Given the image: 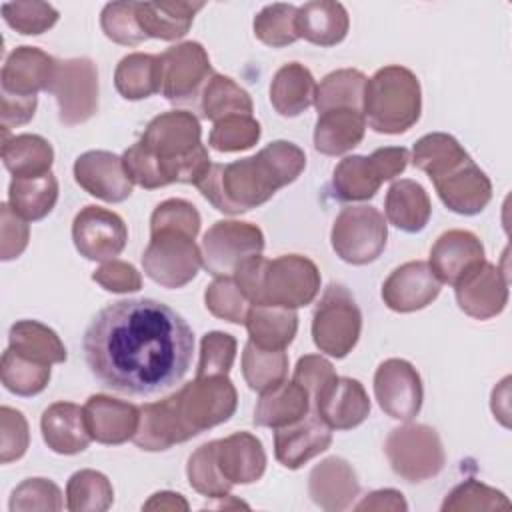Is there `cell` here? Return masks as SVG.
Masks as SVG:
<instances>
[{
    "label": "cell",
    "instance_id": "obj_48",
    "mask_svg": "<svg viewBox=\"0 0 512 512\" xmlns=\"http://www.w3.org/2000/svg\"><path fill=\"white\" fill-rule=\"evenodd\" d=\"M296 12L292 4H268L254 18V36L272 48H284L298 40Z\"/></svg>",
    "mask_w": 512,
    "mask_h": 512
},
{
    "label": "cell",
    "instance_id": "obj_30",
    "mask_svg": "<svg viewBox=\"0 0 512 512\" xmlns=\"http://www.w3.org/2000/svg\"><path fill=\"white\" fill-rule=\"evenodd\" d=\"M366 132L360 110L334 108L318 114L314 126V148L326 156H340L356 148Z\"/></svg>",
    "mask_w": 512,
    "mask_h": 512
},
{
    "label": "cell",
    "instance_id": "obj_49",
    "mask_svg": "<svg viewBox=\"0 0 512 512\" xmlns=\"http://www.w3.org/2000/svg\"><path fill=\"white\" fill-rule=\"evenodd\" d=\"M204 302L210 314L232 324H244L252 308L234 276H218L214 282H210L204 292Z\"/></svg>",
    "mask_w": 512,
    "mask_h": 512
},
{
    "label": "cell",
    "instance_id": "obj_15",
    "mask_svg": "<svg viewBox=\"0 0 512 512\" xmlns=\"http://www.w3.org/2000/svg\"><path fill=\"white\" fill-rule=\"evenodd\" d=\"M374 396L390 418L410 422L418 416L424 398L418 370L402 358L384 360L374 374Z\"/></svg>",
    "mask_w": 512,
    "mask_h": 512
},
{
    "label": "cell",
    "instance_id": "obj_11",
    "mask_svg": "<svg viewBox=\"0 0 512 512\" xmlns=\"http://www.w3.org/2000/svg\"><path fill=\"white\" fill-rule=\"evenodd\" d=\"M264 234L256 224L218 220L202 238V266L212 276H232L246 260L260 256Z\"/></svg>",
    "mask_w": 512,
    "mask_h": 512
},
{
    "label": "cell",
    "instance_id": "obj_13",
    "mask_svg": "<svg viewBox=\"0 0 512 512\" xmlns=\"http://www.w3.org/2000/svg\"><path fill=\"white\" fill-rule=\"evenodd\" d=\"M214 76L208 52L198 42H182L160 54V92L172 104H188Z\"/></svg>",
    "mask_w": 512,
    "mask_h": 512
},
{
    "label": "cell",
    "instance_id": "obj_22",
    "mask_svg": "<svg viewBox=\"0 0 512 512\" xmlns=\"http://www.w3.org/2000/svg\"><path fill=\"white\" fill-rule=\"evenodd\" d=\"M86 428L100 444H124L134 438L140 422V408L104 394H94L82 406Z\"/></svg>",
    "mask_w": 512,
    "mask_h": 512
},
{
    "label": "cell",
    "instance_id": "obj_40",
    "mask_svg": "<svg viewBox=\"0 0 512 512\" xmlns=\"http://www.w3.org/2000/svg\"><path fill=\"white\" fill-rule=\"evenodd\" d=\"M114 86L126 100H142L160 92V56L144 52L124 56L116 66Z\"/></svg>",
    "mask_w": 512,
    "mask_h": 512
},
{
    "label": "cell",
    "instance_id": "obj_16",
    "mask_svg": "<svg viewBox=\"0 0 512 512\" xmlns=\"http://www.w3.org/2000/svg\"><path fill=\"white\" fill-rule=\"evenodd\" d=\"M316 416L332 430H350L370 414V398L364 386L346 376H332L312 396Z\"/></svg>",
    "mask_w": 512,
    "mask_h": 512
},
{
    "label": "cell",
    "instance_id": "obj_36",
    "mask_svg": "<svg viewBox=\"0 0 512 512\" xmlns=\"http://www.w3.org/2000/svg\"><path fill=\"white\" fill-rule=\"evenodd\" d=\"M8 348L38 364H60L66 360V348L60 336L38 320H18L10 326Z\"/></svg>",
    "mask_w": 512,
    "mask_h": 512
},
{
    "label": "cell",
    "instance_id": "obj_5",
    "mask_svg": "<svg viewBox=\"0 0 512 512\" xmlns=\"http://www.w3.org/2000/svg\"><path fill=\"white\" fill-rule=\"evenodd\" d=\"M422 110L416 74L404 66H384L366 80L362 114L378 134H402L412 128Z\"/></svg>",
    "mask_w": 512,
    "mask_h": 512
},
{
    "label": "cell",
    "instance_id": "obj_33",
    "mask_svg": "<svg viewBox=\"0 0 512 512\" xmlns=\"http://www.w3.org/2000/svg\"><path fill=\"white\" fill-rule=\"evenodd\" d=\"M204 2H136V18L148 38H182Z\"/></svg>",
    "mask_w": 512,
    "mask_h": 512
},
{
    "label": "cell",
    "instance_id": "obj_10",
    "mask_svg": "<svg viewBox=\"0 0 512 512\" xmlns=\"http://www.w3.org/2000/svg\"><path fill=\"white\" fill-rule=\"evenodd\" d=\"M202 266V254L194 238L184 232H150V244L142 254V268L150 280L164 288H182L192 282Z\"/></svg>",
    "mask_w": 512,
    "mask_h": 512
},
{
    "label": "cell",
    "instance_id": "obj_18",
    "mask_svg": "<svg viewBox=\"0 0 512 512\" xmlns=\"http://www.w3.org/2000/svg\"><path fill=\"white\" fill-rule=\"evenodd\" d=\"M76 182L104 202H124L132 194V178L124 168V160L106 150H88L74 162Z\"/></svg>",
    "mask_w": 512,
    "mask_h": 512
},
{
    "label": "cell",
    "instance_id": "obj_32",
    "mask_svg": "<svg viewBox=\"0 0 512 512\" xmlns=\"http://www.w3.org/2000/svg\"><path fill=\"white\" fill-rule=\"evenodd\" d=\"M316 82L312 72L300 62H288L276 70L270 82V102L284 118H294L314 104Z\"/></svg>",
    "mask_w": 512,
    "mask_h": 512
},
{
    "label": "cell",
    "instance_id": "obj_17",
    "mask_svg": "<svg viewBox=\"0 0 512 512\" xmlns=\"http://www.w3.org/2000/svg\"><path fill=\"white\" fill-rule=\"evenodd\" d=\"M432 184L444 206L462 216L482 212L492 198V184L488 176L470 156L434 178Z\"/></svg>",
    "mask_w": 512,
    "mask_h": 512
},
{
    "label": "cell",
    "instance_id": "obj_45",
    "mask_svg": "<svg viewBox=\"0 0 512 512\" xmlns=\"http://www.w3.org/2000/svg\"><path fill=\"white\" fill-rule=\"evenodd\" d=\"M114 502L110 480L96 470H78L66 484V508L70 512H104Z\"/></svg>",
    "mask_w": 512,
    "mask_h": 512
},
{
    "label": "cell",
    "instance_id": "obj_31",
    "mask_svg": "<svg viewBox=\"0 0 512 512\" xmlns=\"http://www.w3.org/2000/svg\"><path fill=\"white\" fill-rule=\"evenodd\" d=\"M310 394L298 382H282L262 392L254 408V424L264 428H284L302 420L310 412Z\"/></svg>",
    "mask_w": 512,
    "mask_h": 512
},
{
    "label": "cell",
    "instance_id": "obj_55",
    "mask_svg": "<svg viewBox=\"0 0 512 512\" xmlns=\"http://www.w3.org/2000/svg\"><path fill=\"white\" fill-rule=\"evenodd\" d=\"M236 358V338L226 332H208L200 342L196 376H228Z\"/></svg>",
    "mask_w": 512,
    "mask_h": 512
},
{
    "label": "cell",
    "instance_id": "obj_29",
    "mask_svg": "<svg viewBox=\"0 0 512 512\" xmlns=\"http://www.w3.org/2000/svg\"><path fill=\"white\" fill-rule=\"evenodd\" d=\"M350 18L340 2L314 0L296 12V34L316 46H334L348 34Z\"/></svg>",
    "mask_w": 512,
    "mask_h": 512
},
{
    "label": "cell",
    "instance_id": "obj_1",
    "mask_svg": "<svg viewBox=\"0 0 512 512\" xmlns=\"http://www.w3.org/2000/svg\"><path fill=\"white\" fill-rule=\"evenodd\" d=\"M82 350L90 374L128 396H152L178 384L192 364L194 334L164 302L128 298L104 306L88 324Z\"/></svg>",
    "mask_w": 512,
    "mask_h": 512
},
{
    "label": "cell",
    "instance_id": "obj_39",
    "mask_svg": "<svg viewBox=\"0 0 512 512\" xmlns=\"http://www.w3.org/2000/svg\"><path fill=\"white\" fill-rule=\"evenodd\" d=\"M382 184V178L370 156H346L332 174V192L342 202L370 200Z\"/></svg>",
    "mask_w": 512,
    "mask_h": 512
},
{
    "label": "cell",
    "instance_id": "obj_21",
    "mask_svg": "<svg viewBox=\"0 0 512 512\" xmlns=\"http://www.w3.org/2000/svg\"><path fill=\"white\" fill-rule=\"evenodd\" d=\"M454 288L460 310L476 320L498 316L508 302V278L490 262L478 266Z\"/></svg>",
    "mask_w": 512,
    "mask_h": 512
},
{
    "label": "cell",
    "instance_id": "obj_44",
    "mask_svg": "<svg viewBox=\"0 0 512 512\" xmlns=\"http://www.w3.org/2000/svg\"><path fill=\"white\" fill-rule=\"evenodd\" d=\"M470 154L462 144L444 132H432L422 136L412 148V162L416 168L428 174L430 180L442 176L446 170L468 158Z\"/></svg>",
    "mask_w": 512,
    "mask_h": 512
},
{
    "label": "cell",
    "instance_id": "obj_12",
    "mask_svg": "<svg viewBox=\"0 0 512 512\" xmlns=\"http://www.w3.org/2000/svg\"><path fill=\"white\" fill-rule=\"evenodd\" d=\"M58 102V118L64 126H76L98 112V72L90 58L56 60L48 86Z\"/></svg>",
    "mask_w": 512,
    "mask_h": 512
},
{
    "label": "cell",
    "instance_id": "obj_25",
    "mask_svg": "<svg viewBox=\"0 0 512 512\" xmlns=\"http://www.w3.org/2000/svg\"><path fill=\"white\" fill-rule=\"evenodd\" d=\"M190 438L192 436L178 414L174 394L164 400L140 406V422L132 438L140 450L160 452Z\"/></svg>",
    "mask_w": 512,
    "mask_h": 512
},
{
    "label": "cell",
    "instance_id": "obj_50",
    "mask_svg": "<svg viewBox=\"0 0 512 512\" xmlns=\"http://www.w3.org/2000/svg\"><path fill=\"white\" fill-rule=\"evenodd\" d=\"M260 124L252 116L236 114L214 122L208 144L218 152H238L252 148L260 138Z\"/></svg>",
    "mask_w": 512,
    "mask_h": 512
},
{
    "label": "cell",
    "instance_id": "obj_35",
    "mask_svg": "<svg viewBox=\"0 0 512 512\" xmlns=\"http://www.w3.org/2000/svg\"><path fill=\"white\" fill-rule=\"evenodd\" d=\"M2 162L14 178H36L48 174L54 162L50 142L38 134L8 136L2 130Z\"/></svg>",
    "mask_w": 512,
    "mask_h": 512
},
{
    "label": "cell",
    "instance_id": "obj_64",
    "mask_svg": "<svg viewBox=\"0 0 512 512\" xmlns=\"http://www.w3.org/2000/svg\"><path fill=\"white\" fill-rule=\"evenodd\" d=\"M142 508L144 510H188V502L182 498V494L164 490V492L152 494Z\"/></svg>",
    "mask_w": 512,
    "mask_h": 512
},
{
    "label": "cell",
    "instance_id": "obj_61",
    "mask_svg": "<svg viewBox=\"0 0 512 512\" xmlns=\"http://www.w3.org/2000/svg\"><path fill=\"white\" fill-rule=\"evenodd\" d=\"M36 96H12L2 92V130H10L16 126H22L34 118L36 112Z\"/></svg>",
    "mask_w": 512,
    "mask_h": 512
},
{
    "label": "cell",
    "instance_id": "obj_42",
    "mask_svg": "<svg viewBox=\"0 0 512 512\" xmlns=\"http://www.w3.org/2000/svg\"><path fill=\"white\" fill-rule=\"evenodd\" d=\"M202 118L218 122L228 116H252V98L232 78L214 74L200 94Z\"/></svg>",
    "mask_w": 512,
    "mask_h": 512
},
{
    "label": "cell",
    "instance_id": "obj_43",
    "mask_svg": "<svg viewBox=\"0 0 512 512\" xmlns=\"http://www.w3.org/2000/svg\"><path fill=\"white\" fill-rule=\"evenodd\" d=\"M242 374L252 390L268 392L286 380L288 356L284 350H266L248 340L242 352Z\"/></svg>",
    "mask_w": 512,
    "mask_h": 512
},
{
    "label": "cell",
    "instance_id": "obj_9",
    "mask_svg": "<svg viewBox=\"0 0 512 512\" xmlns=\"http://www.w3.org/2000/svg\"><path fill=\"white\" fill-rule=\"evenodd\" d=\"M388 226L384 216L374 206L344 208L330 232V242L336 256L348 264L364 266L374 262L386 248Z\"/></svg>",
    "mask_w": 512,
    "mask_h": 512
},
{
    "label": "cell",
    "instance_id": "obj_59",
    "mask_svg": "<svg viewBox=\"0 0 512 512\" xmlns=\"http://www.w3.org/2000/svg\"><path fill=\"white\" fill-rule=\"evenodd\" d=\"M92 280L100 284L108 292L124 294V292H136L142 288V276L140 272L124 262V260H106L100 268L94 270Z\"/></svg>",
    "mask_w": 512,
    "mask_h": 512
},
{
    "label": "cell",
    "instance_id": "obj_19",
    "mask_svg": "<svg viewBox=\"0 0 512 512\" xmlns=\"http://www.w3.org/2000/svg\"><path fill=\"white\" fill-rule=\"evenodd\" d=\"M440 286L428 262L412 260L390 272L382 284V300L394 312H416L436 300Z\"/></svg>",
    "mask_w": 512,
    "mask_h": 512
},
{
    "label": "cell",
    "instance_id": "obj_52",
    "mask_svg": "<svg viewBox=\"0 0 512 512\" xmlns=\"http://www.w3.org/2000/svg\"><path fill=\"white\" fill-rule=\"evenodd\" d=\"M2 16L12 30L24 36L42 34L58 22V10L46 2H4Z\"/></svg>",
    "mask_w": 512,
    "mask_h": 512
},
{
    "label": "cell",
    "instance_id": "obj_51",
    "mask_svg": "<svg viewBox=\"0 0 512 512\" xmlns=\"http://www.w3.org/2000/svg\"><path fill=\"white\" fill-rule=\"evenodd\" d=\"M510 500L496 488H490L478 480H466L458 484L444 500V512L462 510H508Z\"/></svg>",
    "mask_w": 512,
    "mask_h": 512
},
{
    "label": "cell",
    "instance_id": "obj_53",
    "mask_svg": "<svg viewBox=\"0 0 512 512\" xmlns=\"http://www.w3.org/2000/svg\"><path fill=\"white\" fill-rule=\"evenodd\" d=\"M100 26L106 38L122 46H138L148 40L136 18V2H110L100 14Z\"/></svg>",
    "mask_w": 512,
    "mask_h": 512
},
{
    "label": "cell",
    "instance_id": "obj_63",
    "mask_svg": "<svg viewBox=\"0 0 512 512\" xmlns=\"http://www.w3.org/2000/svg\"><path fill=\"white\" fill-rule=\"evenodd\" d=\"M408 504L404 500V496L398 490L386 488V490H376L370 492L360 504H356V510L364 512V510H406Z\"/></svg>",
    "mask_w": 512,
    "mask_h": 512
},
{
    "label": "cell",
    "instance_id": "obj_7",
    "mask_svg": "<svg viewBox=\"0 0 512 512\" xmlns=\"http://www.w3.org/2000/svg\"><path fill=\"white\" fill-rule=\"evenodd\" d=\"M384 452L392 470L406 482H424L446 462L438 432L426 424L394 428L384 442Z\"/></svg>",
    "mask_w": 512,
    "mask_h": 512
},
{
    "label": "cell",
    "instance_id": "obj_28",
    "mask_svg": "<svg viewBox=\"0 0 512 512\" xmlns=\"http://www.w3.org/2000/svg\"><path fill=\"white\" fill-rule=\"evenodd\" d=\"M216 460L222 476L234 484H252L266 470V452L262 442L250 432H234L218 440Z\"/></svg>",
    "mask_w": 512,
    "mask_h": 512
},
{
    "label": "cell",
    "instance_id": "obj_34",
    "mask_svg": "<svg viewBox=\"0 0 512 512\" xmlns=\"http://www.w3.org/2000/svg\"><path fill=\"white\" fill-rule=\"evenodd\" d=\"M384 212L392 226L402 232L416 234L426 228L432 214V204L426 190L416 180L404 178L388 188Z\"/></svg>",
    "mask_w": 512,
    "mask_h": 512
},
{
    "label": "cell",
    "instance_id": "obj_57",
    "mask_svg": "<svg viewBox=\"0 0 512 512\" xmlns=\"http://www.w3.org/2000/svg\"><path fill=\"white\" fill-rule=\"evenodd\" d=\"M30 444L28 422L22 412L2 406L0 408V462L8 464L24 456Z\"/></svg>",
    "mask_w": 512,
    "mask_h": 512
},
{
    "label": "cell",
    "instance_id": "obj_60",
    "mask_svg": "<svg viewBox=\"0 0 512 512\" xmlns=\"http://www.w3.org/2000/svg\"><path fill=\"white\" fill-rule=\"evenodd\" d=\"M332 376H336L332 364L316 354H306L296 362L294 368V382H298L302 388H306V392L310 394V398L316 394V390L328 382Z\"/></svg>",
    "mask_w": 512,
    "mask_h": 512
},
{
    "label": "cell",
    "instance_id": "obj_46",
    "mask_svg": "<svg viewBox=\"0 0 512 512\" xmlns=\"http://www.w3.org/2000/svg\"><path fill=\"white\" fill-rule=\"evenodd\" d=\"M2 384L16 396H36L50 382V366L28 360L14 350H4L0 362Z\"/></svg>",
    "mask_w": 512,
    "mask_h": 512
},
{
    "label": "cell",
    "instance_id": "obj_58",
    "mask_svg": "<svg viewBox=\"0 0 512 512\" xmlns=\"http://www.w3.org/2000/svg\"><path fill=\"white\" fill-rule=\"evenodd\" d=\"M28 238H30V228L26 220L20 218L10 208V204L4 202L0 206V258L4 262L18 258L26 250Z\"/></svg>",
    "mask_w": 512,
    "mask_h": 512
},
{
    "label": "cell",
    "instance_id": "obj_27",
    "mask_svg": "<svg viewBox=\"0 0 512 512\" xmlns=\"http://www.w3.org/2000/svg\"><path fill=\"white\" fill-rule=\"evenodd\" d=\"M40 430L46 446L64 456L84 452L92 440L84 410L74 402H54L50 404L40 418Z\"/></svg>",
    "mask_w": 512,
    "mask_h": 512
},
{
    "label": "cell",
    "instance_id": "obj_24",
    "mask_svg": "<svg viewBox=\"0 0 512 512\" xmlns=\"http://www.w3.org/2000/svg\"><path fill=\"white\" fill-rule=\"evenodd\" d=\"M56 58L36 46L14 48L2 66V92L12 96H36L48 92Z\"/></svg>",
    "mask_w": 512,
    "mask_h": 512
},
{
    "label": "cell",
    "instance_id": "obj_47",
    "mask_svg": "<svg viewBox=\"0 0 512 512\" xmlns=\"http://www.w3.org/2000/svg\"><path fill=\"white\" fill-rule=\"evenodd\" d=\"M218 440L198 446L186 464V476L190 486L208 498H226L232 484L222 476L216 460Z\"/></svg>",
    "mask_w": 512,
    "mask_h": 512
},
{
    "label": "cell",
    "instance_id": "obj_37",
    "mask_svg": "<svg viewBox=\"0 0 512 512\" xmlns=\"http://www.w3.org/2000/svg\"><path fill=\"white\" fill-rule=\"evenodd\" d=\"M250 342L266 350H286L298 330V314L292 308L252 306L246 316Z\"/></svg>",
    "mask_w": 512,
    "mask_h": 512
},
{
    "label": "cell",
    "instance_id": "obj_62",
    "mask_svg": "<svg viewBox=\"0 0 512 512\" xmlns=\"http://www.w3.org/2000/svg\"><path fill=\"white\" fill-rule=\"evenodd\" d=\"M382 182L384 180H392L396 178L398 174L404 172L410 156H408V150L402 148V146H386V148H378L370 154Z\"/></svg>",
    "mask_w": 512,
    "mask_h": 512
},
{
    "label": "cell",
    "instance_id": "obj_38",
    "mask_svg": "<svg viewBox=\"0 0 512 512\" xmlns=\"http://www.w3.org/2000/svg\"><path fill=\"white\" fill-rule=\"evenodd\" d=\"M58 200V180L52 172L36 178H12L8 186L10 208L26 222L48 216Z\"/></svg>",
    "mask_w": 512,
    "mask_h": 512
},
{
    "label": "cell",
    "instance_id": "obj_20",
    "mask_svg": "<svg viewBox=\"0 0 512 512\" xmlns=\"http://www.w3.org/2000/svg\"><path fill=\"white\" fill-rule=\"evenodd\" d=\"M484 262V246L476 234L468 230H448L434 242L428 266L440 282L456 286Z\"/></svg>",
    "mask_w": 512,
    "mask_h": 512
},
{
    "label": "cell",
    "instance_id": "obj_6",
    "mask_svg": "<svg viewBox=\"0 0 512 512\" xmlns=\"http://www.w3.org/2000/svg\"><path fill=\"white\" fill-rule=\"evenodd\" d=\"M362 330V314L354 296L342 284H330L312 316V340L332 358H344L356 346Z\"/></svg>",
    "mask_w": 512,
    "mask_h": 512
},
{
    "label": "cell",
    "instance_id": "obj_8",
    "mask_svg": "<svg viewBox=\"0 0 512 512\" xmlns=\"http://www.w3.org/2000/svg\"><path fill=\"white\" fill-rule=\"evenodd\" d=\"M178 414L190 432H200L226 422L238 404V394L228 376H196L174 392Z\"/></svg>",
    "mask_w": 512,
    "mask_h": 512
},
{
    "label": "cell",
    "instance_id": "obj_23",
    "mask_svg": "<svg viewBox=\"0 0 512 512\" xmlns=\"http://www.w3.org/2000/svg\"><path fill=\"white\" fill-rule=\"evenodd\" d=\"M330 442L332 428H328L316 414L308 412L302 420L274 432V456L284 468L296 470L328 450Z\"/></svg>",
    "mask_w": 512,
    "mask_h": 512
},
{
    "label": "cell",
    "instance_id": "obj_41",
    "mask_svg": "<svg viewBox=\"0 0 512 512\" xmlns=\"http://www.w3.org/2000/svg\"><path fill=\"white\" fill-rule=\"evenodd\" d=\"M366 76L354 68H342L326 74L316 86L314 106L318 114L334 108H352L362 112Z\"/></svg>",
    "mask_w": 512,
    "mask_h": 512
},
{
    "label": "cell",
    "instance_id": "obj_26",
    "mask_svg": "<svg viewBox=\"0 0 512 512\" xmlns=\"http://www.w3.org/2000/svg\"><path fill=\"white\" fill-rule=\"evenodd\" d=\"M358 492L360 484L356 472L344 458H326L310 472L308 494L312 502L326 512L346 510Z\"/></svg>",
    "mask_w": 512,
    "mask_h": 512
},
{
    "label": "cell",
    "instance_id": "obj_54",
    "mask_svg": "<svg viewBox=\"0 0 512 512\" xmlns=\"http://www.w3.org/2000/svg\"><path fill=\"white\" fill-rule=\"evenodd\" d=\"M62 492L60 488L46 478H28L12 490L8 508L12 512H30V510H62Z\"/></svg>",
    "mask_w": 512,
    "mask_h": 512
},
{
    "label": "cell",
    "instance_id": "obj_4",
    "mask_svg": "<svg viewBox=\"0 0 512 512\" xmlns=\"http://www.w3.org/2000/svg\"><path fill=\"white\" fill-rule=\"evenodd\" d=\"M232 276L252 306L296 310L310 304L320 290L316 264L300 254H284L274 260L254 256Z\"/></svg>",
    "mask_w": 512,
    "mask_h": 512
},
{
    "label": "cell",
    "instance_id": "obj_3",
    "mask_svg": "<svg viewBox=\"0 0 512 512\" xmlns=\"http://www.w3.org/2000/svg\"><path fill=\"white\" fill-rule=\"evenodd\" d=\"M300 146L276 140L258 154L230 164H210L196 188L224 214H242L268 202L280 188L292 184L304 170Z\"/></svg>",
    "mask_w": 512,
    "mask_h": 512
},
{
    "label": "cell",
    "instance_id": "obj_56",
    "mask_svg": "<svg viewBox=\"0 0 512 512\" xmlns=\"http://www.w3.org/2000/svg\"><path fill=\"white\" fill-rule=\"evenodd\" d=\"M174 230L192 238L200 232V214L194 204L182 198H170L160 202L150 216V232Z\"/></svg>",
    "mask_w": 512,
    "mask_h": 512
},
{
    "label": "cell",
    "instance_id": "obj_2",
    "mask_svg": "<svg viewBox=\"0 0 512 512\" xmlns=\"http://www.w3.org/2000/svg\"><path fill=\"white\" fill-rule=\"evenodd\" d=\"M200 136V122L192 112L158 114L122 154L124 168L132 182L146 190L174 182L196 186L212 164Z\"/></svg>",
    "mask_w": 512,
    "mask_h": 512
},
{
    "label": "cell",
    "instance_id": "obj_14",
    "mask_svg": "<svg viewBox=\"0 0 512 512\" xmlns=\"http://www.w3.org/2000/svg\"><path fill=\"white\" fill-rule=\"evenodd\" d=\"M72 240L86 260L106 262L124 250L128 230L116 212L90 204L74 216Z\"/></svg>",
    "mask_w": 512,
    "mask_h": 512
}]
</instances>
